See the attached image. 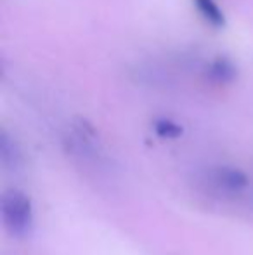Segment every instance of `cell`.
I'll list each match as a JSON object with an SVG mask.
<instances>
[{
    "label": "cell",
    "mask_w": 253,
    "mask_h": 255,
    "mask_svg": "<svg viewBox=\"0 0 253 255\" xmlns=\"http://www.w3.org/2000/svg\"><path fill=\"white\" fill-rule=\"evenodd\" d=\"M2 221L9 235L24 238L33 229L31 200L19 189H9L2 196Z\"/></svg>",
    "instance_id": "1"
},
{
    "label": "cell",
    "mask_w": 253,
    "mask_h": 255,
    "mask_svg": "<svg viewBox=\"0 0 253 255\" xmlns=\"http://www.w3.org/2000/svg\"><path fill=\"white\" fill-rule=\"evenodd\" d=\"M205 80L217 87L231 85L238 78V66L231 57L227 56H215L205 64Z\"/></svg>",
    "instance_id": "2"
},
{
    "label": "cell",
    "mask_w": 253,
    "mask_h": 255,
    "mask_svg": "<svg viewBox=\"0 0 253 255\" xmlns=\"http://www.w3.org/2000/svg\"><path fill=\"white\" fill-rule=\"evenodd\" d=\"M213 184L217 189L229 195H236L248 188L250 179H248L247 172H243L238 167H217L212 174Z\"/></svg>",
    "instance_id": "3"
},
{
    "label": "cell",
    "mask_w": 253,
    "mask_h": 255,
    "mask_svg": "<svg viewBox=\"0 0 253 255\" xmlns=\"http://www.w3.org/2000/svg\"><path fill=\"white\" fill-rule=\"evenodd\" d=\"M196 12L199 14L203 21L208 26L215 28V30H224L227 24V17L224 9L219 5L217 0H192Z\"/></svg>",
    "instance_id": "4"
},
{
    "label": "cell",
    "mask_w": 253,
    "mask_h": 255,
    "mask_svg": "<svg viewBox=\"0 0 253 255\" xmlns=\"http://www.w3.org/2000/svg\"><path fill=\"white\" fill-rule=\"evenodd\" d=\"M153 130L160 139H179L184 134V127L175 120L167 117H160L153 122Z\"/></svg>",
    "instance_id": "5"
},
{
    "label": "cell",
    "mask_w": 253,
    "mask_h": 255,
    "mask_svg": "<svg viewBox=\"0 0 253 255\" xmlns=\"http://www.w3.org/2000/svg\"><path fill=\"white\" fill-rule=\"evenodd\" d=\"M0 158H2L3 165L10 168H16L21 161V153L19 148L16 146V142L9 137L5 130L0 135Z\"/></svg>",
    "instance_id": "6"
}]
</instances>
